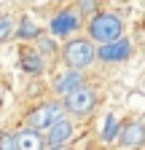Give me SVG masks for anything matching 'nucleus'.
Listing matches in <instances>:
<instances>
[{"mask_svg":"<svg viewBox=\"0 0 145 150\" xmlns=\"http://www.w3.org/2000/svg\"><path fill=\"white\" fill-rule=\"evenodd\" d=\"M140 145H145V123L132 121L121 131V147H140Z\"/></svg>","mask_w":145,"mask_h":150,"instance_id":"obj_9","label":"nucleus"},{"mask_svg":"<svg viewBox=\"0 0 145 150\" xmlns=\"http://www.w3.org/2000/svg\"><path fill=\"white\" fill-rule=\"evenodd\" d=\"M81 27V13L75 11V8H65V11H59L57 16L51 19V32L57 35V38H67V35H72Z\"/></svg>","mask_w":145,"mask_h":150,"instance_id":"obj_4","label":"nucleus"},{"mask_svg":"<svg viewBox=\"0 0 145 150\" xmlns=\"http://www.w3.org/2000/svg\"><path fill=\"white\" fill-rule=\"evenodd\" d=\"M62 56H65V62H67V67H70V70H78V72H81L83 67H89V64L97 59V48H94V43H92V40L75 38V40H70V43L65 46Z\"/></svg>","mask_w":145,"mask_h":150,"instance_id":"obj_2","label":"nucleus"},{"mask_svg":"<svg viewBox=\"0 0 145 150\" xmlns=\"http://www.w3.org/2000/svg\"><path fill=\"white\" fill-rule=\"evenodd\" d=\"M51 150H70L67 145H59V147H51Z\"/></svg>","mask_w":145,"mask_h":150,"instance_id":"obj_18","label":"nucleus"},{"mask_svg":"<svg viewBox=\"0 0 145 150\" xmlns=\"http://www.w3.org/2000/svg\"><path fill=\"white\" fill-rule=\"evenodd\" d=\"M116 134H118V118L113 115H105V126H102V139L105 142H110V139H116Z\"/></svg>","mask_w":145,"mask_h":150,"instance_id":"obj_13","label":"nucleus"},{"mask_svg":"<svg viewBox=\"0 0 145 150\" xmlns=\"http://www.w3.org/2000/svg\"><path fill=\"white\" fill-rule=\"evenodd\" d=\"M132 56V43L126 40V38H118V40H113V43H105V46H100L97 48V59H102V62H126Z\"/></svg>","mask_w":145,"mask_h":150,"instance_id":"obj_5","label":"nucleus"},{"mask_svg":"<svg viewBox=\"0 0 145 150\" xmlns=\"http://www.w3.org/2000/svg\"><path fill=\"white\" fill-rule=\"evenodd\" d=\"M121 32H124V22L116 13H110V11H107V13H94L92 22H89V38L97 40L100 46L118 40Z\"/></svg>","mask_w":145,"mask_h":150,"instance_id":"obj_1","label":"nucleus"},{"mask_svg":"<svg viewBox=\"0 0 145 150\" xmlns=\"http://www.w3.org/2000/svg\"><path fill=\"white\" fill-rule=\"evenodd\" d=\"M0 150H19V145H16V134L3 131V134H0Z\"/></svg>","mask_w":145,"mask_h":150,"instance_id":"obj_14","label":"nucleus"},{"mask_svg":"<svg viewBox=\"0 0 145 150\" xmlns=\"http://www.w3.org/2000/svg\"><path fill=\"white\" fill-rule=\"evenodd\" d=\"M41 48H43V51H54V48H57V43H54V40H41Z\"/></svg>","mask_w":145,"mask_h":150,"instance_id":"obj_17","label":"nucleus"},{"mask_svg":"<svg viewBox=\"0 0 145 150\" xmlns=\"http://www.w3.org/2000/svg\"><path fill=\"white\" fill-rule=\"evenodd\" d=\"M16 145H19V150H43V137H41V131L24 129L16 134Z\"/></svg>","mask_w":145,"mask_h":150,"instance_id":"obj_10","label":"nucleus"},{"mask_svg":"<svg viewBox=\"0 0 145 150\" xmlns=\"http://www.w3.org/2000/svg\"><path fill=\"white\" fill-rule=\"evenodd\" d=\"M59 115H62V105H59V102H46V105H41L38 110H32V115H30V129H32V131L48 129Z\"/></svg>","mask_w":145,"mask_h":150,"instance_id":"obj_6","label":"nucleus"},{"mask_svg":"<svg viewBox=\"0 0 145 150\" xmlns=\"http://www.w3.org/2000/svg\"><path fill=\"white\" fill-rule=\"evenodd\" d=\"M70 137H72V121H70V118L59 115L57 121H54V123L48 126V145H51V147H59V145H65Z\"/></svg>","mask_w":145,"mask_h":150,"instance_id":"obj_7","label":"nucleus"},{"mask_svg":"<svg viewBox=\"0 0 145 150\" xmlns=\"http://www.w3.org/2000/svg\"><path fill=\"white\" fill-rule=\"evenodd\" d=\"M22 67H24V72L41 75V72H43V59H41V54H24V56H22Z\"/></svg>","mask_w":145,"mask_h":150,"instance_id":"obj_12","label":"nucleus"},{"mask_svg":"<svg viewBox=\"0 0 145 150\" xmlns=\"http://www.w3.org/2000/svg\"><path fill=\"white\" fill-rule=\"evenodd\" d=\"M94 8H97V0H81V6H78L75 11H78V13H92Z\"/></svg>","mask_w":145,"mask_h":150,"instance_id":"obj_16","label":"nucleus"},{"mask_svg":"<svg viewBox=\"0 0 145 150\" xmlns=\"http://www.w3.org/2000/svg\"><path fill=\"white\" fill-rule=\"evenodd\" d=\"M83 86V75L78 72V70H67V72H62L57 81H54V91L57 94H62V97H67V94H72V91H78Z\"/></svg>","mask_w":145,"mask_h":150,"instance_id":"obj_8","label":"nucleus"},{"mask_svg":"<svg viewBox=\"0 0 145 150\" xmlns=\"http://www.w3.org/2000/svg\"><path fill=\"white\" fill-rule=\"evenodd\" d=\"M94 105H97V94H94L92 88L81 86L78 91H72V94H67V97H65L62 110L72 112V115H86V112L94 110Z\"/></svg>","mask_w":145,"mask_h":150,"instance_id":"obj_3","label":"nucleus"},{"mask_svg":"<svg viewBox=\"0 0 145 150\" xmlns=\"http://www.w3.org/2000/svg\"><path fill=\"white\" fill-rule=\"evenodd\" d=\"M16 38H22V40H30V38H38L41 35V27L32 22L30 16H22V22H19V30H14Z\"/></svg>","mask_w":145,"mask_h":150,"instance_id":"obj_11","label":"nucleus"},{"mask_svg":"<svg viewBox=\"0 0 145 150\" xmlns=\"http://www.w3.org/2000/svg\"><path fill=\"white\" fill-rule=\"evenodd\" d=\"M11 35H14V22H11L8 16H0V43L8 40Z\"/></svg>","mask_w":145,"mask_h":150,"instance_id":"obj_15","label":"nucleus"}]
</instances>
